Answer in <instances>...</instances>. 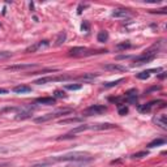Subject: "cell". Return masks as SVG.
I'll return each instance as SVG.
<instances>
[{
	"label": "cell",
	"mask_w": 167,
	"mask_h": 167,
	"mask_svg": "<svg viewBox=\"0 0 167 167\" xmlns=\"http://www.w3.org/2000/svg\"><path fill=\"white\" fill-rule=\"evenodd\" d=\"M65 38H67V34L64 33V32H61L59 35H57V38H56V40H55V45L56 46H60V45H63L64 42H65Z\"/></svg>",
	"instance_id": "44dd1931"
},
{
	"label": "cell",
	"mask_w": 167,
	"mask_h": 167,
	"mask_svg": "<svg viewBox=\"0 0 167 167\" xmlns=\"http://www.w3.org/2000/svg\"><path fill=\"white\" fill-rule=\"evenodd\" d=\"M97 77H98L97 73H85V74H82V76H80L78 78L82 80V81H88V82H89V81H93L94 78H97Z\"/></svg>",
	"instance_id": "e0dca14e"
},
{
	"label": "cell",
	"mask_w": 167,
	"mask_h": 167,
	"mask_svg": "<svg viewBox=\"0 0 167 167\" xmlns=\"http://www.w3.org/2000/svg\"><path fill=\"white\" fill-rule=\"evenodd\" d=\"M54 97L55 98H67V94L64 93L63 90H56L55 94H54Z\"/></svg>",
	"instance_id": "83f0119b"
},
{
	"label": "cell",
	"mask_w": 167,
	"mask_h": 167,
	"mask_svg": "<svg viewBox=\"0 0 167 167\" xmlns=\"http://www.w3.org/2000/svg\"><path fill=\"white\" fill-rule=\"evenodd\" d=\"M153 121L157 125H159L161 128L163 129H167V118L165 114H161V115H157V116L153 119Z\"/></svg>",
	"instance_id": "8992f818"
},
{
	"label": "cell",
	"mask_w": 167,
	"mask_h": 167,
	"mask_svg": "<svg viewBox=\"0 0 167 167\" xmlns=\"http://www.w3.org/2000/svg\"><path fill=\"white\" fill-rule=\"evenodd\" d=\"M125 114H128V107H125V106H120V107H119V115L124 116Z\"/></svg>",
	"instance_id": "f546056e"
},
{
	"label": "cell",
	"mask_w": 167,
	"mask_h": 167,
	"mask_svg": "<svg viewBox=\"0 0 167 167\" xmlns=\"http://www.w3.org/2000/svg\"><path fill=\"white\" fill-rule=\"evenodd\" d=\"M154 103H155V102H150V103H148V104H140V106H138V111L140 112H149V111H150V108H152V106Z\"/></svg>",
	"instance_id": "ffe728a7"
},
{
	"label": "cell",
	"mask_w": 167,
	"mask_h": 167,
	"mask_svg": "<svg viewBox=\"0 0 167 167\" xmlns=\"http://www.w3.org/2000/svg\"><path fill=\"white\" fill-rule=\"evenodd\" d=\"M73 110H71V108H60V110H56L54 112H50V114H46V115H42V116L39 118H35L34 119V121L35 123H46L49 120H52V119L55 118H59L61 115H67V114H72Z\"/></svg>",
	"instance_id": "7a4b0ae2"
},
{
	"label": "cell",
	"mask_w": 167,
	"mask_h": 167,
	"mask_svg": "<svg viewBox=\"0 0 167 167\" xmlns=\"http://www.w3.org/2000/svg\"><path fill=\"white\" fill-rule=\"evenodd\" d=\"M103 68H104V69H107V71H119V72H124V71H127V68H125L124 65L115 64V63H112V64H104Z\"/></svg>",
	"instance_id": "30bf717a"
},
{
	"label": "cell",
	"mask_w": 167,
	"mask_h": 167,
	"mask_svg": "<svg viewBox=\"0 0 167 167\" xmlns=\"http://www.w3.org/2000/svg\"><path fill=\"white\" fill-rule=\"evenodd\" d=\"M37 103L46 104V106H51V104H54V103H55V98H52V97H43V98H38V99H37Z\"/></svg>",
	"instance_id": "9a60e30c"
},
{
	"label": "cell",
	"mask_w": 167,
	"mask_h": 167,
	"mask_svg": "<svg viewBox=\"0 0 167 167\" xmlns=\"http://www.w3.org/2000/svg\"><path fill=\"white\" fill-rule=\"evenodd\" d=\"M50 163H56V162H72V163H86L93 161V157L88 153H82V152H73V153H68L64 155H59V157H52L49 158Z\"/></svg>",
	"instance_id": "6da1fadb"
},
{
	"label": "cell",
	"mask_w": 167,
	"mask_h": 167,
	"mask_svg": "<svg viewBox=\"0 0 167 167\" xmlns=\"http://www.w3.org/2000/svg\"><path fill=\"white\" fill-rule=\"evenodd\" d=\"M123 81H124V78H119V80L111 81V82H104L103 88H106V89H108V88H114V86H116V85H119L120 82H123Z\"/></svg>",
	"instance_id": "7402d4cb"
},
{
	"label": "cell",
	"mask_w": 167,
	"mask_h": 167,
	"mask_svg": "<svg viewBox=\"0 0 167 167\" xmlns=\"http://www.w3.org/2000/svg\"><path fill=\"white\" fill-rule=\"evenodd\" d=\"M125 98H127V102L129 103H135L136 99H137V90L136 89H132L125 93Z\"/></svg>",
	"instance_id": "5bb4252c"
},
{
	"label": "cell",
	"mask_w": 167,
	"mask_h": 167,
	"mask_svg": "<svg viewBox=\"0 0 167 167\" xmlns=\"http://www.w3.org/2000/svg\"><path fill=\"white\" fill-rule=\"evenodd\" d=\"M97 39H98V42H101V43L107 42V39H108V33L106 32V30H102V32L98 33Z\"/></svg>",
	"instance_id": "2e32d148"
},
{
	"label": "cell",
	"mask_w": 167,
	"mask_h": 167,
	"mask_svg": "<svg viewBox=\"0 0 167 167\" xmlns=\"http://www.w3.org/2000/svg\"><path fill=\"white\" fill-rule=\"evenodd\" d=\"M86 7H88V5H82V4H81L80 7H78V11H77V13H78V15H80V13L82 12V9H84V8H86Z\"/></svg>",
	"instance_id": "836d02e7"
},
{
	"label": "cell",
	"mask_w": 167,
	"mask_h": 167,
	"mask_svg": "<svg viewBox=\"0 0 167 167\" xmlns=\"http://www.w3.org/2000/svg\"><path fill=\"white\" fill-rule=\"evenodd\" d=\"M116 128L115 124H110V123H102V124H90V129L94 131H103V129H112Z\"/></svg>",
	"instance_id": "52a82bcc"
},
{
	"label": "cell",
	"mask_w": 167,
	"mask_h": 167,
	"mask_svg": "<svg viewBox=\"0 0 167 167\" xmlns=\"http://www.w3.org/2000/svg\"><path fill=\"white\" fill-rule=\"evenodd\" d=\"M107 111V107L103 106V104H93V106L88 107L86 110L84 111L85 116H91V115H101L103 112Z\"/></svg>",
	"instance_id": "277c9868"
},
{
	"label": "cell",
	"mask_w": 167,
	"mask_h": 167,
	"mask_svg": "<svg viewBox=\"0 0 167 167\" xmlns=\"http://www.w3.org/2000/svg\"><path fill=\"white\" fill-rule=\"evenodd\" d=\"M82 119L80 118H73V119H65V120H61V124H67V123H80Z\"/></svg>",
	"instance_id": "d4e9b609"
},
{
	"label": "cell",
	"mask_w": 167,
	"mask_h": 167,
	"mask_svg": "<svg viewBox=\"0 0 167 167\" xmlns=\"http://www.w3.org/2000/svg\"><path fill=\"white\" fill-rule=\"evenodd\" d=\"M129 47H131V43L127 40V42H124V43H119L116 46V49L118 50H125V49H129Z\"/></svg>",
	"instance_id": "484cf974"
},
{
	"label": "cell",
	"mask_w": 167,
	"mask_h": 167,
	"mask_svg": "<svg viewBox=\"0 0 167 167\" xmlns=\"http://www.w3.org/2000/svg\"><path fill=\"white\" fill-rule=\"evenodd\" d=\"M88 52V49L85 47H73L69 50V55L71 56H85Z\"/></svg>",
	"instance_id": "ba28073f"
},
{
	"label": "cell",
	"mask_w": 167,
	"mask_h": 167,
	"mask_svg": "<svg viewBox=\"0 0 167 167\" xmlns=\"http://www.w3.org/2000/svg\"><path fill=\"white\" fill-rule=\"evenodd\" d=\"M165 140H163V138H155V140H153V141L152 142H149V144H148V148H155V146H159V145H163V144H165Z\"/></svg>",
	"instance_id": "ac0fdd59"
},
{
	"label": "cell",
	"mask_w": 167,
	"mask_h": 167,
	"mask_svg": "<svg viewBox=\"0 0 167 167\" xmlns=\"http://www.w3.org/2000/svg\"><path fill=\"white\" fill-rule=\"evenodd\" d=\"M73 76H69V74H60V76H50V77H43L39 78V80L34 81V84L37 85H42V84H47V82H57V81H68L72 80Z\"/></svg>",
	"instance_id": "3957f363"
},
{
	"label": "cell",
	"mask_w": 167,
	"mask_h": 167,
	"mask_svg": "<svg viewBox=\"0 0 167 167\" xmlns=\"http://www.w3.org/2000/svg\"><path fill=\"white\" fill-rule=\"evenodd\" d=\"M90 129V125H80V127H76L71 131V135H76V133H80V132H84V131H88Z\"/></svg>",
	"instance_id": "d6986e66"
},
{
	"label": "cell",
	"mask_w": 167,
	"mask_h": 167,
	"mask_svg": "<svg viewBox=\"0 0 167 167\" xmlns=\"http://www.w3.org/2000/svg\"><path fill=\"white\" fill-rule=\"evenodd\" d=\"M13 91L16 94H25V93H30L32 91V88L29 85H18V86L13 88Z\"/></svg>",
	"instance_id": "7c38bea8"
},
{
	"label": "cell",
	"mask_w": 167,
	"mask_h": 167,
	"mask_svg": "<svg viewBox=\"0 0 167 167\" xmlns=\"http://www.w3.org/2000/svg\"><path fill=\"white\" fill-rule=\"evenodd\" d=\"M49 46H50L49 40H40V42L38 43V47H39V49H46V47H49Z\"/></svg>",
	"instance_id": "1f68e13d"
},
{
	"label": "cell",
	"mask_w": 167,
	"mask_h": 167,
	"mask_svg": "<svg viewBox=\"0 0 167 167\" xmlns=\"http://www.w3.org/2000/svg\"><path fill=\"white\" fill-rule=\"evenodd\" d=\"M146 155H148V152H140L132 155V158H142V157H146Z\"/></svg>",
	"instance_id": "4dcf8cb0"
},
{
	"label": "cell",
	"mask_w": 167,
	"mask_h": 167,
	"mask_svg": "<svg viewBox=\"0 0 167 167\" xmlns=\"http://www.w3.org/2000/svg\"><path fill=\"white\" fill-rule=\"evenodd\" d=\"M32 116V107H28V108H24V110H21L17 114V116H16V119H28V118H30Z\"/></svg>",
	"instance_id": "4fadbf2b"
},
{
	"label": "cell",
	"mask_w": 167,
	"mask_h": 167,
	"mask_svg": "<svg viewBox=\"0 0 167 167\" xmlns=\"http://www.w3.org/2000/svg\"><path fill=\"white\" fill-rule=\"evenodd\" d=\"M154 57H155V52H145V54H142L141 56L136 57V59H135V64L140 65V64L149 63V61H152Z\"/></svg>",
	"instance_id": "5b68a950"
},
{
	"label": "cell",
	"mask_w": 167,
	"mask_h": 167,
	"mask_svg": "<svg viewBox=\"0 0 167 167\" xmlns=\"http://www.w3.org/2000/svg\"><path fill=\"white\" fill-rule=\"evenodd\" d=\"M81 29H82V32H89V24H88V21H84L82 25H81Z\"/></svg>",
	"instance_id": "d6a6232c"
},
{
	"label": "cell",
	"mask_w": 167,
	"mask_h": 167,
	"mask_svg": "<svg viewBox=\"0 0 167 167\" xmlns=\"http://www.w3.org/2000/svg\"><path fill=\"white\" fill-rule=\"evenodd\" d=\"M67 89L68 90H80L81 89V88H82V85H81V84H73V85H67Z\"/></svg>",
	"instance_id": "cb8c5ba5"
},
{
	"label": "cell",
	"mask_w": 167,
	"mask_h": 167,
	"mask_svg": "<svg viewBox=\"0 0 167 167\" xmlns=\"http://www.w3.org/2000/svg\"><path fill=\"white\" fill-rule=\"evenodd\" d=\"M34 67H37V64L29 63V64H17V65H11V67L7 68V69H9V71H21V69H29V68H34Z\"/></svg>",
	"instance_id": "8fae6325"
},
{
	"label": "cell",
	"mask_w": 167,
	"mask_h": 167,
	"mask_svg": "<svg viewBox=\"0 0 167 167\" xmlns=\"http://www.w3.org/2000/svg\"><path fill=\"white\" fill-rule=\"evenodd\" d=\"M37 50H39V47H38V43H35V45H33V46L28 47V49L25 50V52H35Z\"/></svg>",
	"instance_id": "f1b7e54d"
},
{
	"label": "cell",
	"mask_w": 167,
	"mask_h": 167,
	"mask_svg": "<svg viewBox=\"0 0 167 167\" xmlns=\"http://www.w3.org/2000/svg\"><path fill=\"white\" fill-rule=\"evenodd\" d=\"M7 93H8V90H7V89H3V88H0V95H1V94H7Z\"/></svg>",
	"instance_id": "e575fe53"
},
{
	"label": "cell",
	"mask_w": 167,
	"mask_h": 167,
	"mask_svg": "<svg viewBox=\"0 0 167 167\" xmlns=\"http://www.w3.org/2000/svg\"><path fill=\"white\" fill-rule=\"evenodd\" d=\"M11 56H12V54H11V52H8V51H3V52H0V60L9 59Z\"/></svg>",
	"instance_id": "4316f807"
},
{
	"label": "cell",
	"mask_w": 167,
	"mask_h": 167,
	"mask_svg": "<svg viewBox=\"0 0 167 167\" xmlns=\"http://www.w3.org/2000/svg\"><path fill=\"white\" fill-rule=\"evenodd\" d=\"M149 76H150V71H144V72H140L136 74V77L138 80H146V78H149Z\"/></svg>",
	"instance_id": "603a6c76"
},
{
	"label": "cell",
	"mask_w": 167,
	"mask_h": 167,
	"mask_svg": "<svg viewBox=\"0 0 167 167\" xmlns=\"http://www.w3.org/2000/svg\"><path fill=\"white\" fill-rule=\"evenodd\" d=\"M131 15V12L128 11V9H124V8H119V9H115L114 12H112V17L114 18H121V17H127Z\"/></svg>",
	"instance_id": "9c48e42d"
}]
</instances>
